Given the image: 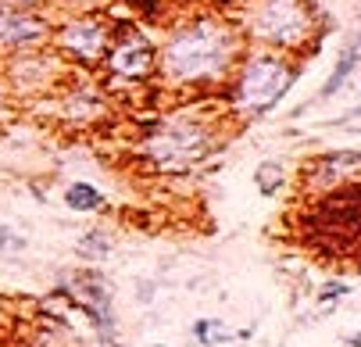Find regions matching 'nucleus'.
<instances>
[{"mask_svg": "<svg viewBox=\"0 0 361 347\" xmlns=\"http://www.w3.org/2000/svg\"><path fill=\"white\" fill-rule=\"evenodd\" d=\"M233 61H236V32L222 18H193L179 25L161 51V72L169 83L179 86L215 83L233 68Z\"/></svg>", "mask_w": 361, "mask_h": 347, "instance_id": "f257e3e1", "label": "nucleus"}, {"mask_svg": "<svg viewBox=\"0 0 361 347\" xmlns=\"http://www.w3.org/2000/svg\"><path fill=\"white\" fill-rule=\"evenodd\" d=\"M307 240L329 255L361 251V183H343L326 190V197L304 219Z\"/></svg>", "mask_w": 361, "mask_h": 347, "instance_id": "f03ea898", "label": "nucleus"}, {"mask_svg": "<svg viewBox=\"0 0 361 347\" xmlns=\"http://www.w3.org/2000/svg\"><path fill=\"white\" fill-rule=\"evenodd\" d=\"M293 79H297V68L283 61L279 54H250L236 68L233 101L243 115H265L286 97Z\"/></svg>", "mask_w": 361, "mask_h": 347, "instance_id": "7ed1b4c3", "label": "nucleus"}, {"mask_svg": "<svg viewBox=\"0 0 361 347\" xmlns=\"http://www.w3.org/2000/svg\"><path fill=\"white\" fill-rule=\"evenodd\" d=\"M247 29L265 47L293 51L312 29V4L307 0H254L247 11Z\"/></svg>", "mask_w": 361, "mask_h": 347, "instance_id": "20e7f679", "label": "nucleus"}, {"mask_svg": "<svg viewBox=\"0 0 361 347\" xmlns=\"http://www.w3.org/2000/svg\"><path fill=\"white\" fill-rule=\"evenodd\" d=\"M208 147H212V136L197 122H165L150 136L147 154L158 162V169H186L208 154Z\"/></svg>", "mask_w": 361, "mask_h": 347, "instance_id": "39448f33", "label": "nucleus"}, {"mask_svg": "<svg viewBox=\"0 0 361 347\" xmlns=\"http://www.w3.org/2000/svg\"><path fill=\"white\" fill-rule=\"evenodd\" d=\"M158 54H154V43L140 32V29H122V36L115 39V47L108 51V68L118 79H143L154 72Z\"/></svg>", "mask_w": 361, "mask_h": 347, "instance_id": "423d86ee", "label": "nucleus"}, {"mask_svg": "<svg viewBox=\"0 0 361 347\" xmlns=\"http://www.w3.org/2000/svg\"><path fill=\"white\" fill-rule=\"evenodd\" d=\"M61 51L79 61H100L108 54V29L100 18H72L58 32Z\"/></svg>", "mask_w": 361, "mask_h": 347, "instance_id": "0eeeda50", "label": "nucleus"}, {"mask_svg": "<svg viewBox=\"0 0 361 347\" xmlns=\"http://www.w3.org/2000/svg\"><path fill=\"white\" fill-rule=\"evenodd\" d=\"M47 39V22L25 8L0 4V47L4 51H25Z\"/></svg>", "mask_w": 361, "mask_h": 347, "instance_id": "6e6552de", "label": "nucleus"}, {"mask_svg": "<svg viewBox=\"0 0 361 347\" xmlns=\"http://www.w3.org/2000/svg\"><path fill=\"white\" fill-rule=\"evenodd\" d=\"M357 172H361V151H333V154H322L312 162L307 183L326 193V190H336L343 183H354Z\"/></svg>", "mask_w": 361, "mask_h": 347, "instance_id": "1a4fd4ad", "label": "nucleus"}, {"mask_svg": "<svg viewBox=\"0 0 361 347\" xmlns=\"http://www.w3.org/2000/svg\"><path fill=\"white\" fill-rule=\"evenodd\" d=\"M357 58H361L357 47H347V51L340 54V61H336V68H333V75L322 83V90H319V101H329V97H336V93L343 90V83H347V79H350V72L357 68Z\"/></svg>", "mask_w": 361, "mask_h": 347, "instance_id": "9d476101", "label": "nucleus"}, {"mask_svg": "<svg viewBox=\"0 0 361 347\" xmlns=\"http://www.w3.org/2000/svg\"><path fill=\"white\" fill-rule=\"evenodd\" d=\"M65 205L72 212H97L100 205H104V197H100V190L93 183H72L65 190Z\"/></svg>", "mask_w": 361, "mask_h": 347, "instance_id": "9b49d317", "label": "nucleus"}, {"mask_svg": "<svg viewBox=\"0 0 361 347\" xmlns=\"http://www.w3.org/2000/svg\"><path fill=\"white\" fill-rule=\"evenodd\" d=\"M254 329H243V333H226L222 329V322H212V319H200L197 326H193V336L200 340V343H226V340H236V336H250Z\"/></svg>", "mask_w": 361, "mask_h": 347, "instance_id": "f8f14e48", "label": "nucleus"}, {"mask_svg": "<svg viewBox=\"0 0 361 347\" xmlns=\"http://www.w3.org/2000/svg\"><path fill=\"white\" fill-rule=\"evenodd\" d=\"M75 251L82 255V258H90V262H100V258H108V251H111V240L100 233V229H93V233H86L82 240H79V247Z\"/></svg>", "mask_w": 361, "mask_h": 347, "instance_id": "ddd939ff", "label": "nucleus"}, {"mask_svg": "<svg viewBox=\"0 0 361 347\" xmlns=\"http://www.w3.org/2000/svg\"><path fill=\"white\" fill-rule=\"evenodd\" d=\"M257 190H262V193H276L279 186H283V169L276 165V162H265L262 169H257Z\"/></svg>", "mask_w": 361, "mask_h": 347, "instance_id": "4468645a", "label": "nucleus"}, {"mask_svg": "<svg viewBox=\"0 0 361 347\" xmlns=\"http://www.w3.org/2000/svg\"><path fill=\"white\" fill-rule=\"evenodd\" d=\"M0 251H4V255H18V251H25V236H18V233L8 229V226H0Z\"/></svg>", "mask_w": 361, "mask_h": 347, "instance_id": "2eb2a0df", "label": "nucleus"}, {"mask_svg": "<svg viewBox=\"0 0 361 347\" xmlns=\"http://www.w3.org/2000/svg\"><path fill=\"white\" fill-rule=\"evenodd\" d=\"M354 122H361V108H354V111H347L343 118H336L333 126H354Z\"/></svg>", "mask_w": 361, "mask_h": 347, "instance_id": "dca6fc26", "label": "nucleus"}, {"mask_svg": "<svg viewBox=\"0 0 361 347\" xmlns=\"http://www.w3.org/2000/svg\"><path fill=\"white\" fill-rule=\"evenodd\" d=\"M129 4H136V8H140V11H147V15L158 11V0H129Z\"/></svg>", "mask_w": 361, "mask_h": 347, "instance_id": "f3484780", "label": "nucleus"}, {"mask_svg": "<svg viewBox=\"0 0 361 347\" xmlns=\"http://www.w3.org/2000/svg\"><path fill=\"white\" fill-rule=\"evenodd\" d=\"M340 293H347V286H343V283H329V286L322 290V297H326V301H329V297H340Z\"/></svg>", "mask_w": 361, "mask_h": 347, "instance_id": "a211bd4d", "label": "nucleus"}, {"mask_svg": "<svg viewBox=\"0 0 361 347\" xmlns=\"http://www.w3.org/2000/svg\"><path fill=\"white\" fill-rule=\"evenodd\" d=\"M4 4H15V8H25V4H32V0H4Z\"/></svg>", "mask_w": 361, "mask_h": 347, "instance_id": "6ab92c4d", "label": "nucleus"}, {"mask_svg": "<svg viewBox=\"0 0 361 347\" xmlns=\"http://www.w3.org/2000/svg\"><path fill=\"white\" fill-rule=\"evenodd\" d=\"M347 343H350V347H361V333H354V336H350Z\"/></svg>", "mask_w": 361, "mask_h": 347, "instance_id": "aec40b11", "label": "nucleus"}, {"mask_svg": "<svg viewBox=\"0 0 361 347\" xmlns=\"http://www.w3.org/2000/svg\"><path fill=\"white\" fill-rule=\"evenodd\" d=\"M212 4H233V0H212Z\"/></svg>", "mask_w": 361, "mask_h": 347, "instance_id": "412c9836", "label": "nucleus"}]
</instances>
